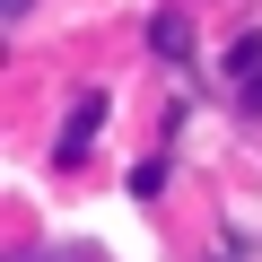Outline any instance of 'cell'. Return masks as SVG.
I'll list each match as a JSON object with an SVG mask.
<instances>
[{"instance_id": "6da1fadb", "label": "cell", "mask_w": 262, "mask_h": 262, "mask_svg": "<svg viewBox=\"0 0 262 262\" xmlns=\"http://www.w3.org/2000/svg\"><path fill=\"white\" fill-rule=\"evenodd\" d=\"M96 105H105V96H88V105L70 114V131H61V158H79V149H88V131H96Z\"/></svg>"}, {"instance_id": "7a4b0ae2", "label": "cell", "mask_w": 262, "mask_h": 262, "mask_svg": "<svg viewBox=\"0 0 262 262\" xmlns=\"http://www.w3.org/2000/svg\"><path fill=\"white\" fill-rule=\"evenodd\" d=\"M9 18H27V0H9Z\"/></svg>"}]
</instances>
